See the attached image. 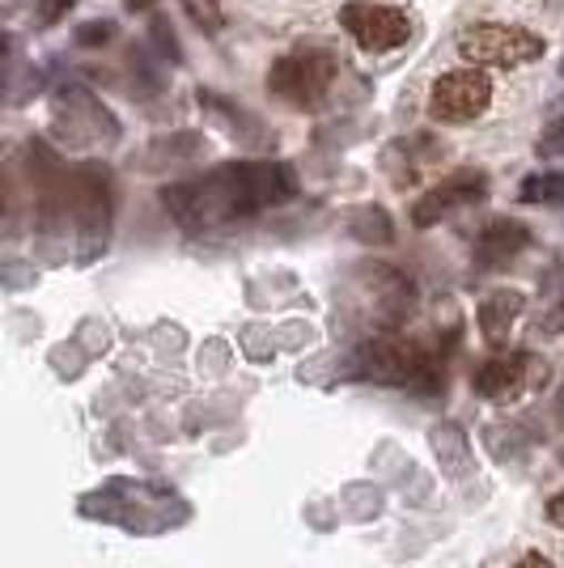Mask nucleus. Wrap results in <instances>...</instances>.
Returning a JSON list of instances; mask_svg holds the SVG:
<instances>
[{
	"label": "nucleus",
	"instance_id": "nucleus-1",
	"mask_svg": "<svg viewBox=\"0 0 564 568\" xmlns=\"http://www.w3.org/2000/svg\"><path fill=\"white\" fill-rule=\"evenodd\" d=\"M298 195V174L281 162H230L188 183H170L162 191L165 213L188 234H209L216 225H234L246 216L276 209Z\"/></svg>",
	"mask_w": 564,
	"mask_h": 568
},
{
	"label": "nucleus",
	"instance_id": "nucleus-2",
	"mask_svg": "<svg viewBox=\"0 0 564 568\" xmlns=\"http://www.w3.org/2000/svg\"><path fill=\"white\" fill-rule=\"evenodd\" d=\"M356 378L377 386H403V390H442L446 382V353L442 348H416L403 335H374L353 353Z\"/></svg>",
	"mask_w": 564,
	"mask_h": 568
},
{
	"label": "nucleus",
	"instance_id": "nucleus-3",
	"mask_svg": "<svg viewBox=\"0 0 564 568\" xmlns=\"http://www.w3.org/2000/svg\"><path fill=\"white\" fill-rule=\"evenodd\" d=\"M331 81H335V55L319 48L289 51L268 72V90L289 106H298V111H319Z\"/></svg>",
	"mask_w": 564,
	"mask_h": 568
},
{
	"label": "nucleus",
	"instance_id": "nucleus-4",
	"mask_svg": "<svg viewBox=\"0 0 564 568\" xmlns=\"http://www.w3.org/2000/svg\"><path fill=\"white\" fill-rule=\"evenodd\" d=\"M459 55L475 69H517L543 55V39L522 26L480 22L459 39Z\"/></svg>",
	"mask_w": 564,
	"mask_h": 568
},
{
	"label": "nucleus",
	"instance_id": "nucleus-5",
	"mask_svg": "<svg viewBox=\"0 0 564 568\" xmlns=\"http://www.w3.org/2000/svg\"><path fill=\"white\" fill-rule=\"evenodd\" d=\"M493 102V77L484 69H454L442 72L433 81L429 94V115L437 123H471L475 115H484Z\"/></svg>",
	"mask_w": 564,
	"mask_h": 568
},
{
	"label": "nucleus",
	"instance_id": "nucleus-6",
	"mask_svg": "<svg viewBox=\"0 0 564 568\" xmlns=\"http://www.w3.org/2000/svg\"><path fill=\"white\" fill-rule=\"evenodd\" d=\"M340 26L356 39V48L365 51H391L403 48L412 39V18L391 4H365V0H349L340 9Z\"/></svg>",
	"mask_w": 564,
	"mask_h": 568
},
{
	"label": "nucleus",
	"instance_id": "nucleus-7",
	"mask_svg": "<svg viewBox=\"0 0 564 568\" xmlns=\"http://www.w3.org/2000/svg\"><path fill=\"white\" fill-rule=\"evenodd\" d=\"M484 195H489V174H484V170H459V174L442 179L437 187H429L421 200L412 204V225H416V230H429V225L446 221L454 209L480 204Z\"/></svg>",
	"mask_w": 564,
	"mask_h": 568
},
{
	"label": "nucleus",
	"instance_id": "nucleus-8",
	"mask_svg": "<svg viewBox=\"0 0 564 568\" xmlns=\"http://www.w3.org/2000/svg\"><path fill=\"white\" fill-rule=\"evenodd\" d=\"M531 369H540V361L531 353H501L484 361L475 369V395L484 399H514L517 390L531 382Z\"/></svg>",
	"mask_w": 564,
	"mask_h": 568
},
{
	"label": "nucleus",
	"instance_id": "nucleus-9",
	"mask_svg": "<svg viewBox=\"0 0 564 568\" xmlns=\"http://www.w3.org/2000/svg\"><path fill=\"white\" fill-rule=\"evenodd\" d=\"M526 246H531V230H526L522 221H510V216H501V221H493L484 234L475 237V263H480V267L510 263L514 255H522Z\"/></svg>",
	"mask_w": 564,
	"mask_h": 568
},
{
	"label": "nucleus",
	"instance_id": "nucleus-10",
	"mask_svg": "<svg viewBox=\"0 0 564 568\" xmlns=\"http://www.w3.org/2000/svg\"><path fill=\"white\" fill-rule=\"evenodd\" d=\"M522 306H526V297H522L517 288H496V293H489V297L480 302V332H484V339H489V344H505L514 318L522 314Z\"/></svg>",
	"mask_w": 564,
	"mask_h": 568
},
{
	"label": "nucleus",
	"instance_id": "nucleus-11",
	"mask_svg": "<svg viewBox=\"0 0 564 568\" xmlns=\"http://www.w3.org/2000/svg\"><path fill=\"white\" fill-rule=\"evenodd\" d=\"M433 450H437V458H442V467H446L450 479H463V475H471L467 437H463V428H459V425H437V428H433Z\"/></svg>",
	"mask_w": 564,
	"mask_h": 568
},
{
	"label": "nucleus",
	"instance_id": "nucleus-12",
	"mask_svg": "<svg viewBox=\"0 0 564 568\" xmlns=\"http://www.w3.org/2000/svg\"><path fill=\"white\" fill-rule=\"evenodd\" d=\"M564 195V174H556V170H547V174H531L526 183H522V191H517V200L522 204H556Z\"/></svg>",
	"mask_w": 564,
	"mask_h": 568
},
{
	"label": "nucleus",
	"instance_id": "nucleus-13",
	"mask_svg": "<svg viewBox=\"0 0 564 568\" xmlns=\"http://www.w3.org/2000/svg\"><path fill=\"white\" fill-rule=\"evenodd\" d=\"M353 234L361 237V242H391L395 230H391V216L382 213L377 204H370V209H361V216L353 221Z\"/></svg>",
	"mask_w": 564,
	"mask_h": 568
},
{
	"label": "nucleus",
	"instance_id": "nucleus-14",
	"mask_svg": "<svg viewBox=\"0 0 564 568\" xmlns=\"http://www.w3.org/2000/svg\"><path fill=\"white\" fill-rule=\"evenodd\" d=\"M183 9H188V18L204 34H221V26H225V9H221V0H183Z\"/></svg>",
	"mask_w": 564,
	"mask_h": 568
},
{
	"label": "nucleus",
	"instance_id": "nucleus-15",
	"mask_svg": "<svg viewBox=\"0 0 564 568\" xmlns=\"http://www.w3.org/2000/svg\"><path fill=\"white\" fill-rule=\"evenodd\" d=\"M149 34H153V48H162V55L170 60V64L183 60V51H179V43H174V30H170V22H165L162 13L153 18V30H149Z\"/></svg>",
	"mask_w": 564,
	"mask_h": 568
},
{
	"label": "nucleus",
	"instance_id": "nucleus-16",
	"mask_svg": "<svg viewBox=\"0 0 564 568\" xmlns=\"http://www.w3.org/2000/svg\"><path fill=\"white\" fill-rule=\"evenodd\" d=\"M111 34H115V26L111 22H90L77 30V43H81V48H102Z\"/></svg>",
	"mask_w": 564,
	"mask_h": 568
},
{
	"label": "nucleus",
	"instance_id": "nucleus-17",
	"mask_svg": "<svg viewBox=\"0 0 564 568\" xmlns=\"http://www.w3.org/2000/svg\"><path fill=\"white\" fill-rule=\"evenodd\" d=\"M561 149H564V119H556V123H547V132H543L540 158H556Z\"/></svg>",
	"mask_w": 564,
	"mask_h": 568
},
{
	"label": "nucleus",
	"instance_id": "nucleus-18",
	"mask_svg": "<svg viewBox=\"0 0 564 568\" xmlns=\"http://www.w3.org/2000/svg\"><path fill=\"white\" fill-rule=\"evenodd\" d=\"M69 9H72V0H43V4H39V22L51 26L56 18H64Z\"/></svg>",
	"mask_w": 564,
	"mask_h": 568
},
{
	"label": "nucleus",
	"instance_id": "nucleus-19",
	"mask_svg": "<svg viewBox=\"0 0 564 568\" xmlns=\"http://www.w3.org/2000/svg\"><path fill=\"white\" fill-rule=\"evenodd\" d=\"M540 332H547V335H552V332H564V302H561V306H556V310H552L547 318H543V323H540Z\"/></svg>",
	"mask_w": 564,
	"mask_h": 568
},
{
	"label": "nucleus",
	"instance_id": "nucleus-20",
	"mask_svg": "<svg viewBox=\"0 0 564 568\" xmlns=\"http://www.w3.org/2000/svg\"><path fill=\"white\" fill-rule=\"evenodd\" d=\"M547 521H552V526H564V493L547 500Z\"/></svg>",
	"mask_w": 564,
	"mask_h": 568
},
{
	"label": "nucleus",
	"instance_id": "nucleus-21",
	"mask_svg": "<svg viewBox=\"0 0 564 568\" xmlns=\"http://www.w3.org/2000/svg\"><path fill=\"white\" fill-rule=\"evenodd\" d=\"M514 568H556V565H552V560H543V556H535V551H531V556H522V560H517Z\"/></svg>",
	"mask_w": 564,
	"mask_h": 568
},
{
	"label": "nucleus",
	"instance_id": "nucleus-22",
	"mask_svg": "<svg viewBox=\"0 0 564 568\" xmlns=\"http://www.w3.org/2000/svg\"><path fill=\"white\" fill-rule=\"evenodd\" d=\"M128 9H132V13H144V9H153V0H128Z\"/></svg>",
	"mask_w": 564,
	"mask_h": 568
},
{
	"label": "nucleus",
	"instance_id": "nucleus-23",
	"mask_svg": "<svg viewBox=\"0 0 564 568\" xmlns=\"http://www.w3.org/2000/svg\"><path fill=\"white\" fill-rule=\"evenodd\" d=\"M0 51H4V34H0Z\"/></svg>",
	"mask_w": 564,
	"mask_h": 568
},
{
	"label": "nucleus",
	"instance_id": "nucleus-24",
	"mask_svg": "<svg viewBox=\"0 0 564 568\" xmlns=\"http://www.w3.org/2000/svg\"><path fill=\"white\" fill-rule=\"evenodd\" d=\"M561 77H564V64H561Z\"/></svg>",
	"mask_w": 564,
	"mask_h": 568
}]
</instances>
